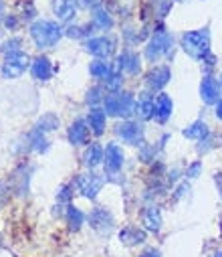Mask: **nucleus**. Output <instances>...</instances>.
<instances>
[{
    "label": "nucleus",
    "mask_w": 222,
    "mask_h": 257,
    "mask_svg": "<svg viewBox=\"0 0 222 257\" xmlns=\"http://www.w3.org/2000/svg\"><path fill=\"white\" fill-rule=\"evenodd\" d=\"M182 49L194 59L210 57V31L208 29H200V31L186 33L182 37Z\"/></svg>",
    "instance_id": "obj_1"
},
{
    "label": "nucleus",
    "mask_w": 222,
    "mask_h": 257,
    "mask_svg": "<svg viewBox=\"0 0 222 257\" xmlns=\"http://www.w3.org/2000/svg\"><path fill=\"white\" fill-rule=\"evenodd\" d=\"M31 37L37 43V47L45 49L59 43V39L63 37V29L59 27V23L53 21H37L31 25Z\"/></svg>",
    "instance_id": "obj_2"
},
{
    "label": "nucleus",
    "mask_w": 222,
    "mask_h": 257,
    "mask_svg": "<svg viewBox=\"0 0 222 257\" xmlns=\"http://www.w3.org/2000/svg\"><path fill=\"white\" fill-rule=\"evenodd\" d=\"M103 105H105L107 115H113V117H127V115H131L137 109V103H135V99H133L131 93H113V95H107L103 99Z\"/></svg>",
    "instance_id": "obj_3"
},
{
    "label": "nucleus",
    "mask_w": 222,
    "mask_h": 257,
    "mask_svg": "<svg viewBox=\"0 0 222 257\" xmlns=\"http://www.w3.org/2000/svg\"><path fill=\"white\" fill-rule=\"evenodd\" d=\"M172 43H174L172 35H168L166 31H158V33L152 37V41L147 43V47H145V57L150 59V61L162 59V57L172 49Z\"/></svg>",
    "instance_id": "obj_4"
},
{
    "label": "nucleus",
    "mask_w": 222,
    "mask_h": 257,
    "mask_svg": "<svg viewBox=\"0 0 222 257\" xmlns=\"http://www.w3.org/2000/svg\"><path fill=\"white\" fill-rule=\"evenodd\" d=\"M31 63V57L27 53H13V55H7L5 59V65H3V75L5 79H15V77H21L27 67Z\"/></svg>",
    "instance_id": "obj_5"
},
{
    "label": "nucleus",
    "mask_w": 222,
    "mask_h": 257,
    "mask_svg": "<svg viewBox=\"0 0 222 257\" xmlns=\"http://www.w3.org/2000/svg\"><path fill=\"white\" fill-rule=\"evenodd\" d=\"M115 134L127 142V144H139L141 138H143V127L137 123V121H131V119H125V121H119L115 125Z\"/></svg>",
    "instance_id": "obj_6"
},
{
    "label": "nucleus",
    "mask_w": 222,
    "mask_h": 257,
    "mask_svg": "<svg viewBox=\"0 0 222 257\" xmlns=\"http://www.w3.org/2000/svg\"><path fill=\"white\" fill-rule=\"evenodd\" d=\"M101 184H103V180L99 176H95V174H79L77 180H75L77 190L81 192L83 197H87V199H95L97 197Z\"/></svg>",
    "instance_id": "obj_7"
},
{
    "label": "nucleus",
    "mask_w": 222,
    "mask_h": 257,
    "mask_svg": "<svg viewBox=\"0 0 222 257\" xmlns=\"http://www.w3.org/2000/svg\"><path fill=\"white\" fill-rule=\"evenodd\" d=\"M85 49H87L91 55L99 57V59H107V57L113 55L115 43H113V39H107V37H95V39H89V41L85 43Z\"/></svg>",
    "instance_id": "obj_8"
},
{
    "label": "nucleus",
    "mask_w": 222,
    "mask_h": 257,
    "mask_svg": "<svg viewBox=\"0 0 222 257\" xmlns=\"http://www.w3.org/2000/svg\"><path fill=\"white\" fill-rule=\"evenodd\" d=\"M170 77H172L170 67L168 65H158L145 75V85H147V89H152V91H160L170 81Z\"/></svg>",
    "instance_id": "obj_9"
},
{
    "label": "nucleus",
    "mask_w": 222,
    "mask_h": 257,
    "mask_svg": "<svg viewBox=\"0 0 222 257\" xmlns=\"http://www.w3.org/2000/svg\"><path fill=\"white\" fill-rule=\"evenodd\" d=\"M103 164H105L107 172H117L123 166V150L117 144H107L105 156H103Z\"/></svg>",
    "instance_id": "obj_10"
},
{
    "label": "nucleus",
    "mask_w": 222,
    "mask_h": 257,
    "mask_svg": "<svg viewBox=\"0 0 222 257\" xmlns=\"http://www.w3.org/2000/svg\"><path fill=\"white\" fill-rule=\"evenodd\" d=\"M200 97L204 103H218L222 97H220V85L216 79L212 77H204L202 83H200Z\"/></svg>",
    "instance_id": "obj_11"
},
{
    "label": "nucleus",
    "mask_w": 222,
    "mask_h": 257,
    "mask_svg": "<svg viewBox=\"0 0 222 257\" xmlns=\"http://www.w3.org/2000/svg\"><path fill=\"white\" fill-rule=\"evenodd\" d=\"M89 223H91V227L95 231L105 233V231H109L113 227V217H111V213L107 209H93L91 215H89Z\"/></svg>",
    "instance_id": "obj_12"
},
{
    "label": "nucleus",
    "mask_w": 222,
    "mask_h": 257,
    "mask_svg": "<svg viewBox=\"0 0 222 257\" xmlns=\"http://www.w3.org/2000/svg\"><path fill=\"white\" fill-rule=\"evenodd\" d=\"M53 11H55L59 23H69L77 15V7L73 0H53Z\"/></svg>",
    "instance_id": "obj_13"
},
{
    "label": "nucleus",
    "mask_w": 222,
    "mask_h": 257,
    "mask_svg": "<svg viewBox=\"0 0 222 257\" xmlns=\"http://www.w3.org/2000/svg\"><path fill=\"white\" fill-rule=\"evenodd\" d=\"M89 123H85L83 119H77V121H73L71 127H69V142L71 144H85L87 138H89V130L91 127H87Z\"/></svg>",
    "instance_id": "obj_14"
},
{
    "label": "nucleus",
    "mask_w": 222,
    "mask_h": 257,
    "mask_svg": "<svg viewBox=\"0 0 222 257\" xmlns=\"http://www.w3.org/2000/svg\"><path fill=\"white\" fill-rule=\"evenodd\" d=\"M117 69L123 73H137L139 71V55L133 51H123L117 57Z\"/></svg>",
    "instance_id": "obj_15"
},
{
    "label": "nucleus",
    "mask_w": 222,
    "mask_h": 257,
    "mask_svg": "<svg viewBox=\"0 0 222 257\" xmlns=\"http://www.w3.org/2000/svg\"><path fill=\"white\" fill-rule=\"evenodd\" d=\"M53 75V65L49 57H37L33 63V77L39 81H47Z\"/></svg>",
    "instance_id": "obj_16"
},
{
    "label": "nucleus",
    "mask_w": 222,
    "mask_h": 257,
    "mask_svg": "<svg viewBox=\"0 0 222 257\" xmlns=\"http://www.w3.org/2000/svg\"><path fill=\"white\" fill-rule=\"evenodd\" d=\"M172 109H174L172 99H170L166 93H160V95L156 97V119H158L160 123H164V121L172 115Z\"/></svg>",
    "instance_id": "obj_17"
},
{
    "label": "nucleus",
    "mask_w": 222,
    "mask_h": 257,
    "mask_svg": "<svg viewBox=\"0 0 222 257\" xmlns=\"http://www.w3.org/2000/svg\"><path fill=\"white\" fill-rule=\"evenodd\" d=\"M87 123H89V127L93 130V134L101 136L103 130H105V111L99 109V107H91L89 117H87Z\"/></svg>",
    "instance_id": "obj_18"
},
{
    "label": "nucleus",
    "mask_w": 222,
    "mask_h": 257,
    "mask_svg": "<svg viewBox=\"0 0 222 257\" xmlns=\"http://www.w3.org/2000/svg\"><path fill=\"white\" fill-rule=\"evenodd\" d=\"M143 225L154 233H158L162 229V215H160L158 207H147L143 211Z\"/></svg>",
    "instance_id": "obj_19"
},
{
    "label": "nucleus",
    "mask_w": 222,
    "mask_h": 257,
    "mask_svg": "<svg viewBox=\"0 0 222 257\" xmlns=\"http://www.w3.org/2000/svg\"><path fill=\"white\" fill-rule=\"evenodd\" d=\"M119 239L125 245H137V243H143L145 241V233L141 229H137V227H125L119 233Z\"/></svg>",
    "instance_id": "obj_20"
},
{
    "label": "nucleus",
    "mask_w": 222,
    "mask_h": 257,
    "mask_svg": "<svg viewBox=\"0 0 222 257\" xmlns=\"http://www.w3.org/2000/svg\"><path fill=\"white\" fill-rule=\"evenodd\" d=\"M103 156H105V150L99 144H91L87 148V152H85V164L89 168H95V166H99L103 162Z\"/></svg>",
    "instance_id": "obj_21"
},
{
    "label": "nucleus",
    "mask_w": 222,
    "mask_h": 257,
    "mask_svg": "<svg viewBox=\"0 0 222 257\" xmlns=\"http://www.w3.org/2000/svg\"><path fill=\"white\" fill-rule=\"evenodd\" d=\"M135 113H137L141 119H152V117H156V101H154L152 97H141V101L137 103Z\"/></svg>",
    "instance_id": "obj_22"
},
{
    "label": "nucleus",
    "mask_w": 222,
    "mask_h": 257,
    "mask_svg": "<svg viewBox=\"0 0 222 257\" xmlns=\"http://www.w3.org/2000/svg\"><path fill=\"white\" fill-rule=\"evenodd\" d=\"M184 136L190 140H204L208 136V125L204 121H194L184 130Z\"/></svg>",
    "instance_id": "obj_23"
},
{
    "label": "nucleus",
    "mask_w": 222,
    "mask_h": 257,
    "mask_svg": "<svg viewBox=\"0 0 222 257\" xmlns=\"http://www.w3.org/2000/svg\"><path fill=\"white\" fill-rule=\"evenodd\" d=\"M89 71H91V75H93L95 79H105V77L111 73V67H109L107 61L97 59V61H93L91 65H89Z\"/></svg>",
    "instance_id": "obj_24"
},
{
    "label": "nucleus",
    "mask_w": 222,
    "mask_h": 257,
    "mask_svg": "<svg viewBox=\"0 0 222 257\" xmlns=\"http://www.w3.org/2000/svg\"><path fill=\"white\" fill-rule=\"evenodd\" d=\"M67 223H69V227L73 231H77L83 225V213L79 209H75V207H69V211H67Z\"/></svg>",
    "instance_id": "obj_25"
},
{
    "label": "nucleus",
    "mask_w": 222,
    "mask_h": 257,
    "mask_svg": "<svg viewBox=\"0 0 222 257\" xmlns=\"http://www.w3.org/2000/svg\"><path fill=\"white\" fill-rule=\"evenodd\" d=\"M55 127H59V117L57 115H53V113H47L39 123H37V130L39 132H51V130H55Z\"/></svg>",
    "instance_id": "obj_26"
},
{
    "label": "nucleus",
    "mask_w": 222,
    "mask_h": 257,
    "mask_svg": "<svg viewBox=\"0 0 222 257\" xmlns=\"http://www.w3.org/2000/svg\"><path fill=\"white\" fill-rule=\"evenodd\" d=\"M93 25L99 27V29H103V31H107V29L113 27V19H111L105 11H95V15H93Z\"/></svg>",
    "instance_id": "obj_27"
},
{
    "label": "nucleus",
    "mask_w": 222,
    "mask_h": 257,
    "mask_svg": "<svg viewBox=\"0 0 222 257\" xmlns=\"http://www.w3.org/2000/svg\"><path fill=\"white\" fill-rule=\"evenodd\" d=\"M103 81H105L107 91H117V89L121 87V83H123V77H121V73H119V71H111Z\"/></svg>",
    "instance_id": "obj_28"
},
{
    "label": "nucleus",
    "mask_w": 222,
    "mask_h": 257,
    "mask_svg": "<svg viewBox=\"0 0 222 257\" xmlns=\"http://www.w3.org/2000/svg\"><path fill=\"white\" fill-rule=\"evenodd\" d=\"M31 140H33V148H35V150L43 152V150L47 148V140H45V134H43V132H39L37 127H35V132L31 134Z\"/></svg>",
    "instance_id": "obj_29"
},
{
    "label": "nucleus",
    "mask_w": 222,
    "mask_h": 257,
    "mask_svg": "<svg viewBox=\"0 0 222 257\" xmlns=\"http://www.w3.org/2000/svg\"><path fill=\"white\" fill-rule=\"evenodd\" d=\"M101 99H103V97H101V89H99V87L89 89V93H87V103H89L91 107H97V103H99Z\"/></svg>",
    "instance_id": "obj_30"
},
{
    "label": "nucleus",
    "mask_w": 222,
    "mask_h": 257,
    "mask_svg": "<svg viewBox=\"0 0 222 257\" xmlns=\"http://www.w3.org/2000/svg\"><path fill=\"white\" fill-rule=\"evenodd\" d=\"M23 45V41L21 39H9L7 43H5V53L7 55H13V53H21L19 51V47Z\"/></svg>",
    "instance_id": "obj_31"
},
{
    "label": "nucleus",
    "mask_w": 222,
    "mask_h": 257,
    "mask_svg": "<svg viewBox=\"0 0 222 257\" xmlns=\"http://www.w3.org/2000/svg\"><path fill=\"white\" fill-rule=\"evenodd\" d=\"M85 29H89V27H71V29L67 31V35L73 37V39H75V37H83V35L89 33V31H85Z\"/></svg>",
    "instance_id": "obj_32"
},
{
    "label": "nucleus",
    "mask_w": 222,
    "mask_h": 257,
    "mask_svg": "<svg viewBox=\"0 0 222 257\" xmlns=\"http://www.w3.org/2000/svg\"><path fill=\"white\" fill-rule=\"evenodd\" d=\"M71 199V186L67 184V186H63L61 190H59V201H63V203H67Z\"/></svg>",
    "instance_id": "obj_33"
},
{
    "label": "nucleus",
    "mask_w": 222,
    "mask_h": 257,
    "mask_svg": "<svg viewBox=\"0 0 222 257\" xmlns=\"http://www.w3.org/2000/svg\"><path fill=\"white\" fill-rule=\"evenodd\" d=\"M190 178H196L198 174H200V162H194L190 168H188V172H186Z\"/></svg>",
    "instance_id": "obj_34"
},
{
    "label": "nucleus",
    "mask_w": 222,
    "mask_h": 257,
    "mask_svg": "<svg viewBox=\"0 0 222 257\" xmlns=\"http://www.w3.org/2000/svg\"><path fill=\"white\" fill-rule=\"evenodd\" d=\"M139 257H160V251L158 249H145Z\"/></svg>",
    "instance_id": "obj_35"
},
{
    "label": "nucleus",
    "mask_w": 222,
    "mask_h": 257,
    "mask_svg": "<svg viewBox=\"0 0 222 257\" xmlns=\"http://www.w3.org/2000/svg\"><path fill=\"white\" fill-rule=\"evenodd\" d=\"M216 184H218V190H220V197H222V172L216 174Z\"/></svg>",
    "instance_id": "obj_36"
},
{
    "label": "nucleus",
    "mask_w": 222,
    "mask_h": 257,
    "mask_svg": "<svg viewBox=\"0 0 222 257\" xmlns=\"http://www.w3.org/2000/svg\"><path fill=\"white\" fill-rule=\"evenodd\" d=\"M216 117H218V119H222V99L216 103Z\"/></svg>",
    "instance_id": "obj_37"
},
{
    "label": "nucleus",
    "mask_w": 222,
    "mask_h": 257,
    "mask_svg": "<svg viewBox=\"0 0 222 257\" xmlns=\"http://www.w3.org/2000/svg\"><path fill=\"white\" fill-rule=\"evenodd\" d=\"M83 3H85L87 7H97V5L101 3V0H83Z\"/></svg>",
    "instance_id": "obj_38"
},
{
    "label": "nucleus",
    "mask_w": 222,
    "mask_h": 257,
    "mask_svg": "<svg viewBox=\"0 0 222 257\" xmlns=\"http://www.w3.org/2000/svg\"><path fill=\"white\" fill-rule=\"evenodd\" d=\"M3 13H5V3L0 0V17H3Z\"/></svg>",
    "instance_id": "obj_39"
},
{
    "label": "nucleus",
    "mask_w": 222,
    "mask_h": 257,
    "mask_svg": "<svg viewBox=\"0 0 222 257\" xmlns=\"http://www.w3.org/2000/svg\"><path fill=\"white\" fill-rule=\"evenodd\" d=\"M214 257H222V251H218V253H216V255H214Z\"/></svg>",
    "instance_id": "obj_40"
},
{
    "label": "nucleus",
    "mask_w": 222,
    "mask_h": 257,
    "mask_svg": "<svg viewBox=\"0 0 222 257\" xmlns=\"http://www.w3.org/2000/svg\"><path fill=\"white\" fill-rule=\"evenodd\" d=\"M220 83H222V75H220Z\"/></svg>",
    "instance_id": "obj_41"
}]
</instances>
